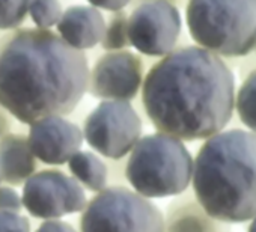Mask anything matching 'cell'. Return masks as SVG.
<instances>
[{"label": "cell", "instance_id": "cell-25", "mask_svg": "<svg viewBox=\"0 0 256 232\" xmlns=\"http://www.w3.org/2000/svg\"><path fill=\"white\" fill-rule=\"evenodd\" d=\"M247 232H256V217H253L252 218V223H250V226H248V230Z\"/></svg>", "mask_w": 256, "mask_h": 232}, {"label": "cell", "instance_id": "cell-10", "mask_svg": "<svg viewBox=\"0 0 256 232\" xmlns=\"http://www.w3.org/2000/svg\"><path fill=\"white\" fill-rule=\"evenodd\" d=\"M144 83V62L130 50L102 54L89 71L88 90L94 98L130 101Z\"/></svg>", "mask_w": 256, "mask_h": 232}, {"label": "cell", "instance_id": "cell-21", "mask_svg": "<svg viewBox=\"0 0 256 232\" xmlns=\"http://www.w3.org/2000/svg\"><path fill=\"white\" fill-rule=\"evenodd\" d=\"M23 210L22 196L11 186L0 184V211H14L20 212Z\"/></svg>", "mask_w": 256, "mask_h": 232}, {"label": "cell", "instance_id": "cell-9", "mask_svg": "<svg viewBox=\"0 0 256 232\" xmlns=\"http://www.w3.org/2000/svg\"><path fill=\"white\" fill-rule=\"evenodd\" d=\"M181 16L169 0H145L128 17V41L138 52L163 58L175 50L181 35Z\"/></svg>", "mask_w": 256, "mask_h": 232}, {"label": "cell", "instance_id": "cell-23", "mask_svg": "<svg viewBox=\"0 0 256 232\" xmlns=\"http://www.w3.org/2000/svg\"><path fill=\"white\" fill-rule=\"evenodd\" d=\"M88 2L98 10H106L108 12H114V11L124 10L126 5H130L132 0H88Z\"/></svg>", "mask_w": 256, "mask_h": 232}, {"label": "cell", "instance_id": "cell-8", "mask_svg": "<svg viewBox=\"0 0 256 232\" xmlns=\"http://www.w3.org/2000/svg\"><path fill=\"white\" fill-rule=\"evenodd\" d=\"M22 202L32 217L53 220L82 212L88 198L83 187L71 175L58 169H44L24 181Z\"/></svg>", "mask_w": 256, "mask_h": 232}, {"label": "cell", "instance_id": "cell-2", "mask_svg": "<svg viewBox=\"0 0 256 232\" xmlns=\"http://www.w3.org/2000/svg\"><path fill=\"white\" fill-rule=\"evenodd\" d=\"M88 78L86 54L52 29H14L0 40V106L22 124L70 114Z\"/></svg>", "mask_w": 256, "mask_h": 232}, {"label": "cell", "instance_id": "cell-24", "mask_svg": "<svg viewBox=\"0 0 256 232\" xmlns=\"http://www.w3.org/2000/svg\"><path fill=\"white\" fill-rule=\"evenodd\" d=\"M11 130V120L10 113L0 106V140H2Z\"/></svg>", "mask_w": 256, "mask_h": 232}, {"label": "cell", "instance_id": "cell-17", "mask_svg": "<svg viewBox=\"0 0 256 232\" xmlns=\"http://www.w3.org/2000/svg\"><path fill=\"white\" fill-rule=\"evenodd\" d=\"M100 44L107 52L124 50L130 46V41H128V17L124 10L112 12L108 22L106 23V30Z\"/></svg>", "mask_w": 256, "mask_h": 232}, {"label": "cell", "instance_id": "cell-28", "mask_svg": "<svg viewBox=\"0 0 256 232\" xmlns=\"http://www.w3.org/2000/svg\"><path fill=\"white\" fill-rule=\"evenodd\" d=\"M226 232H228V230H226Z\"/></svg>", "mask_w": 256, "mask_h": 232}, {"label": "cell", "instance_id": "cell-27", "mask_svg": "<svg viewBox=\"0 0 256 232\" xmlns=\"http://www.w3.org/2000/svg\"><path fill=\"white\" fill-rule=\"evenodd\" d=\"M254 48H256V47H254Z\"/></svg>", "mask_w": 256, "mask_h": 232}, {"label": "cell", "instance_id": "cell-14", "mask_svg": "<svg viewBox=\"0 0 256 232\" xmlns=\"http://www.w3.org/2000/svg\"><path fill=\"white\" fill-rule=\"evenodd\" d=\"M36 172V158L30 151L28 136L8 133L0 140V178L11 187L23 186Z\"/></svg>", "mask_w": 256, "mask_h": 232}, {"label": "cell", "instance_id": "cell-5", "mask_svg": "<svg viewBox=\"0 0 256 232\" xmlns=\"http://www.w3.org/2000/svg\"><path fill=\"white\" fill-rule=\"evenodd\" d=\"M186 20L193 41L223 58L256 47V0H188Z\"/></svg>", "mask_w": 256, "mask_h": 232}, {"label": "cell", "instance_id": "cell-15", "mask_svg": "<svg viewBox=\"0 0 256 232\" xmlns=\"http://www.w3.org/2000/svg\"><path fill=\"white\" fill-rule=\"evenodd\" d=\"M71 176L83 187L94 193L101 192L108 182V168L98 154L78 151L68 160Z\"/></svg>", "mask_w": 256, "mask_h": 232}, {"label": "cell", "instance_id": "cell-13", "mask_svg": "<svg viewBox=\"0 0 256 232\" xmlns=\"http://www.w3.org/2000/svg\"><path fill=\"white\" fill-rule=\"evenodd\" d=\"M228 223L211 217L193 192H182L166 206L163 232H226Z\"/></svg>", "mask_w": 256, "mask_h": 232}, {"label": "cell", "instance_id": "cell-20", "mask_svg": "<svg viewBox=\"0 0 256 232\" xmlns=\"http://www.w3.org/2000/svg\"><path fill=\"white\" fill-rule=\"evenodd\" d=\"M0 232H32L30 222L22 212L0 211Z\"/></svg>", "mask_w": 256, "mask_h": 232}, {"label": "cell", "instance_id": "cell-3", "mask_svg": "<svg viewBox=\"0 0 256 232\" xmlns=\"http://www.w3.org/2000/svg\"><path fill=\"white\" fill-rule=\"evenodd\" d=\"M192 182L216 220L229 224L256 217V134L234 128L208 138L193 162Z\"/></svg>", "mask_w": 256, "mask_h": 232}, {"label": "cell", "instance_id": "cell-6", "mask_svg": "<svg viewBox=\"0 0 256 232\" xmlns=\"http://www.w3.org/2000/svg\"><path fill=\"white\" fill-rule=\"evenodd\" d=\"M80 232H163V212L148 198L125 186H110L88 200Z\"/></svg>", "mask_w": 256, "mask_h": 232}, {"label": "cell", "instance_id": "cell-12", "mask_svg": "<svg viewBox=\"0 0 256 232\" xmlns=\"http://www.w3.org/2000/svg\"><path fill=\"white\" fill-rule=\"evenodd\" d=\"M58 35L77 50H89L98 46L106 30V20L98 8L74 5L62 12L56 24Z\"/></svg>", "mask_w": 256, "mask_h": 232}, {"label": "cell", "instance_id": "cell-1", "mask_svg": "<svg viewBox=\"0 0 256 232\" xmlns=\"http://www.w3.org/2000/svg\"><path fill=\"white\" fill-rule=\"evenodd\" d=\"M142 104L157 132L188 142L208 139L234 114V74L220 56L199 46L175 48L148 71Z\"/></svg>", "mask_w": 256, "mask_h": 232}, {"label": "cell", "instance_id": "cell-18", "mask_svg": "<svg viewBox=\"0 0 256 232\" xmlns=\"http://www.w3.org/2000/svg\"><path fill=\"white\" fill-rule=\"evenodd\" d=\"M59 0H30L28 14L38 29H52L62 17Z\"/></svg>", "mask_w": 256, "mask_h": 232}, {"label": "cell", "instance_id": "cell-4", "mask_svg": "<svg viewBox=\"0 0 256 232\" xmlns=\"http://www.w3.org/2000/svg\"><path fill=\"white\" fill-rule=\"evenodd\" d=\"M192 175L193 158L182 140L160 132L140 138L125 163V180L148 199L181 194Z\"/></svg>", "mask_w": 256, "mask_h": 232}, {"label": "cell", "instance_id": "cell-26", "mask_svg": "<svg viewBox=\"0 0 256 232\" xmlns=\"http://www.w3.org/2000/svg\"><path fill=\"white\" fill-rule=\"evenodd\" d=\"M0 184H2V178H0Z\"/></svg>", "mask_w": 256, "mask_h": 232}, {"label": "cell", "instance_id": "cell-22", "mask_svg": "<svg viewBox=\"0 0 256 232\" xmlns=\"http://www.w3.org/2000/svg\"><path fill=\"white\" fill-rule=\"evenodd\" d=\"M35 232H78L71 223L64 222L60 218H53V220H44Z\"/></svg>", "mask_w": 256, "mask_h": 232}, {"label": "cell", "instance_id": "cell-7", "mask_svg": "<svg viewBox=\"0 0 256 232\" xmlns=\"http://www.w3.org/2000/svg\"><path fill=\"white\" fill-rule=\"evenodd\" d=\"M82 133L100 156L120 160L142 138V120L130 101L102 100L88 114Z\"/></svg>", "mask_w": 256, "mask_h": 232}, {"label": "cell", "instance_id": "cell-16", "mask_svg": "<svg viewBox=\"0 0 256 232\" xmlns=\"http://www.w3.org/2000/svg\"><path fill=\"white\" fill-rule=\"evenodd\" d=\"M234 108H236L240 121L256 134V70L240 86Z\"/></svg>", "mask_w": 256, "mask_h": 232}, {"label": "cell", "instance_id": "cell-19", "mask_svg": "<svg viewBox=\"0 0 256 232\" xmlns=\"http://www.w3.org/2000/svg\"><path fill=\"white\" fill-rule=\"evenodd\" d=\"M30 0H0V29L14 30L26 18Z\"/></svg>", "mask_w": 256, "mask_h": 232}, {"label": "cell", "instance_id": "cell-11", "mask_svg": "<svg viewBox=\"0 0 256 232\" xmlns=\"http://www.w3.org/2000/svg\"><path fill=\"white\" fill-rule=\"evenodd\" d=\"M28 142L36 160L60 166L82 150L83 133L64 116H46L30 124Z\"/></svg>", "mask_w": 256, "mask_h": 232}]
</instances>
